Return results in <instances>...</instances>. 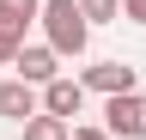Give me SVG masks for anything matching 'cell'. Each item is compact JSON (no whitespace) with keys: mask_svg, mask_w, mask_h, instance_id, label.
<instances>
[{"mask_svg":"<svg viewBox=\"0 0 146 140\" xmlns=\"http://www.w3.org/2000/svg\"><path fill=\"white\" fill-rule=\"evenodd\" d=\"M36 25H43V43H49V49H55L61 61L85 55V43H91V25H85L79 0H43V12H36Z\"/></svg>","mask_w":146,"mask_h":140,"instance_id":"6da1fadb","label":"cell"},{"mask_svg":"<svg viewBox=\"0 0 146 140\" xmlns=\"http://www.w3.org/2000/svg\"><path fill=\"white\" fill-rule=\"evenodd\" d=\"M104 128H110V140H146V92L110 98L104 104Z\"/></svg>","mask_w":146,"mask_h":140,"instance_id":"7a4b0ae2","label":"cell"},{"mask_svg":"<svg viewBox=\"0 0 146 140\" xmlns=\"http://www.w3.org/2000/svg\"><path fill=\"white\" fill-rule=\"evenodd\" d=\"M85 92H104V98H128V92H140V73L128 61H98V67H85L79 73Z\"/></svg>","mask_w":146,"mask_h":140,"instance_id":"3957f363","label":"cell"},{"mask_svg":"<svg viewBox=\"0 0 146 140\" xmlns=\"http://www.w3.org/2000/svg\"><path fill=\"white\" fill-rule=\"evenodd\" d=\"M12 67H18V79H25V85H36V92H43L49 79H61V55H55L49 43H25Z\"/></svg>","mask_w":146,"mask_h":140,"instance_id":"277c9868","label":"cell"},{"mask_svg":"<svg viewBox=\"0 0 146 140\" xmlns=\"http://www.w3.org/2000/svg\"><path fill=\"white\" fill-rule=\"evenodd\" d=\"M0 116L6 122H31V116H43V92L25 79H0Z\"/></svg>","mask_w":146,"mask_h":140,"instance_id":"5b68a950","label":"cell"},{"mask_svg":"<svg viewBox=\"0 0 146 140\" xmlns=\"http://www.w3.org/2000/svg\"><path fill=\"white\" fill-rule=\"evenodd\" d=\"M79 110H85V85H79V79H67V73H61V79H49V85H43V116L73 122Z\"/></svg>","mask_w":146,"mask_h":140,"instance_id":"8992f818","label":"cell"},{"mask_svg":"<svg viewBox=\"0 0 146 140\" xmlns=\"http://www.w3.org/2000/svg\"><path fill=\"white\" fill-rule=\"evenodd\" d=\"M25 31H31V25H18V19H6V12H0V67H12V61H18Z\"/></svg>","mask_w":146,"mask_h":140,"instance_id":"52a82bcc","label":"cell"},{"mask_svg":"<svg viewBox=\"0 0 146 140\" xmlns=\"http://www.w3.org/2000/svg\"><path fill=\"white\" fill-rule=\"evenodd\" d=\"M67 134H73V128H67L61 116H31V122H25V140H67Z\"/></svg>","mask_w":146,"mask_h":140,"instance_id":"ba28073f","label":"cell"},{"mask_svg":"<svg viewBox=\"0 0 146 140\" xmlns=\"http://www.w3.org/2000/svg\"><path fill=\"white\" fill-rule=\"evenodd\" d=\"M79 12H85V25H116L122 0H79Z\"/></svg>","mask_w":146,"mask_h":140,"instance_id":"9c48e42d","label":"cell"},{"mask_svg":"<svg viewBox=\"0 0 146 140\" xmlns=\"http://www.w3.org/2000/svg\"><path fill=\"white\" fill-rule=\"evenodd\" d=\"M0 12H6V19H18V25H36L43 0H0Z\"/></svg>","mask_w":146,"mask_h":140,"instance_id":"30bf717a","label":"cell"},{"mask_svg":"<svg viewBox=\"0 0 146 140\" xmlns=\"http://www.w3.org/2000/svg\"><path fill=\"white\" fill-rule=\"evenodd\" d=\"M122 19H134V25H146V0H122Z\"/></svg>","mask_w":146,"mask_h":140,"instance_id":"8fae6325","label":"cell"},{"mask_svg":"<svg viewBox=\"0 0 146 140\" xmlns=\"http://www.w3.org/2000/svg\"><path fill=\"white\" fill-rule=\"evenodd\" d=\"M67 140H110V128H73Z\"/></svg>","mask_w":146,"mask_h":140,"instance_id":"7c38bea8","label":"cell"}]
</instances>
